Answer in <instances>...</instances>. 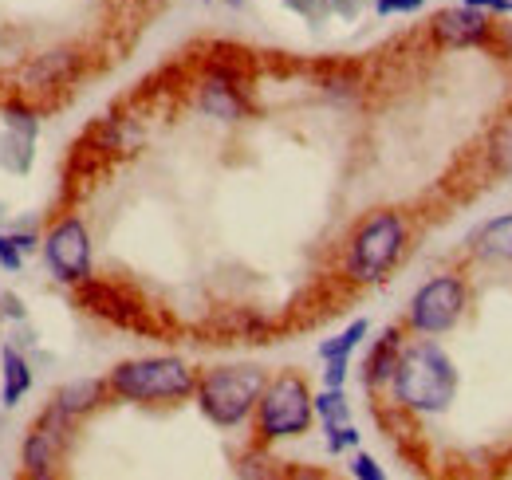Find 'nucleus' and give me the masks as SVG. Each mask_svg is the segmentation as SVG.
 <instances>
[{"instance_id":"31","label":"nucleus","mask_w":512,"mask_h":480,"mask_svg":"<svg viewBox=\"0 0 512 480\" xmlns=\"http://www.w3.org/2000/svg\"><path fill=\"white\" fill-rule=\"evenodd\" d=\"M509 12H512V8H509Z\"/></svg>"},{"instance_id":"5","label":"nucleus","mask_w":512,"mask_h":480,"mask_svg":"<svg viewBox=\"0 0 512 480\" xmlns=\"http://www.w3.org/2000/svg\"><path fill=\"white\" fill-rule=\"evenodd\" d=\"M253 414H256V437L260 441L300 437L316 421V394L308 390L304 374L284 370V374L268 378V386H264V394H260Z\"/></svg>"},{"instance_id":"28","label":"nucleus","mask_w":512,"mask_h":480,"mask_svg":"<svg viewBox=\"0 0 512 480\" xmlns=\"http://www.w3.org/2000/svg\"><path fill=\"white\" fill-rule=\"evenodd\" d=\"M461 4L481 8V12H497V16H505V12L512 8V0H461Z\"/></svg>"},{"instance_id":"26","label":"nucleus","mask_w":512,"mask_h":480,"mask_svg":"<svg viewBox=\"0 0 512 480\" xmlns=\"http://www.w3.org/2000/svg\"><path fill=\"white\" fill-rule=\"evenodd\" d=\"M493 154H497V166L512 170V126H505L497 138H493Z\"/></svg>"},{"instance_id":"7","label":"nucleus","mask_w":512,"mask_h":480,"mask_svg":"<svg viewBox=\"0 0 512 480\" xmlns=\"http://www.w3.org/2000/svg\"><path fill=\"white\" fill-rule=\"evenodd\" d=\"M40 244H44V260L56 280H64V284L91 280V233L79 217H60Z\"/></svg>"},{"instance_id":"20","label":"nucleus","mask_w":512,"mask_h":480,"mask_svg":"<svg viewBox=\"0 0 512 480\" xmlns=\"http://www.w3.org/2000/svg\"><path fill=\"white\" fill-rule=\"evenodd\" d=\"M316 418L323 425H343V421H351V406H347V398H343V386H327L323 394H316Z\"/></svg>"},{"instance_id":"13","label":"nucleus","mask_w":512,"mask_h":480,"mask_svg":"<svg viewBox=\"0 0 512 480\" xmlns=\"http://www.w3.org/2000/svg\"><path fill=\"white\" fill-rule=\"evenodd\" d=\"M79 300L83 307H91L95 315L123 323V327H138V307L123 296H115V284H99V280H83L79 284Z\"/></svg>"},{"instance_id":"21","label":"nucleus","mask_w":512,"mask_h":480,"mask_svg":"<svg viewBox=\"0 0 512 480\" xmlns=\"http://www.w3.org/2000/svg\"><path fill=\"white\" fill-rule=\"evenodd\" d=\"M4 126H8V130H20V134H28V138H36V134H40V115H36L28 103H12V107L4 111Z\"/></svg>"},{"instance_id":"1","label":"nucleus","mask_w":512,"mask_h":480,"mask_svg":"<svg viewBox=\"0 0 512 480\" xmlns=\"http://www.w3.org/2000/svg\"><path fill=\"white\" fill-rule=\"evenodd\" d=\"M394 402L414 414H446L449 402L457 398V366L446 351L426 335L402 347L398 366L390 374Z\"/></svg>"},{"instance_id":"16","label":"nucleus","mask_w":512,"mask_h":480,"mask_svg":"<svg viewBox=\"0 0 512 480\" xmlns=\"http://www.w3.org/2000/svg\"><path fill=\"white\" fill-rule=\"evenodd\" d=\"M473 252H477L481 260H501V264H509L512 260V213L493 217V221L473 237Z\"/></svg>"},{"instance_id":"15","label":"nucleus","mask_w":512,"mask_h":480,"mask_svg":"<svg viewBox=\"0 0 512 480\" xmlns=\"http://www.w3.org/2000/svg\"><path fill=\"white\" fill-rule=\"evenodd\" d=\"M0 370H4V382H0V402L12 410V406H20V402H24V394L32 390V370H28L24 355H20L12 343L0 351Z\"/></svg>"},{"instance_id":"11","label":"nucleus","mask_w":512,"mask_h":480,"mask_svg":"<svg viewBox=\"0 0 512 480\" xmlns=\"http://www.w3.org/2000/svg\"><path fill=\"white\" fill-rule=\"evenodd\" d=\"M79 52L60 48V52H48V56H36V60L24 67V91H56V87H71L75 75H79Z\"/></svg>"},{"instance_id":"14","label":"nucleus","mask_w":512,"mask_h":480,"mask_svg":"<svg viewBox=\"0 0 512 480\" xmlns=\"http://www.w3.org/2000/svg\"><path fill=\"white\" fill-rule=\"evenodd\" d=\"M398 355H402V331L390 327L383 339L371 347L367 362H363V382H367V390H379V386L390 382V374H394V366H398Z\"/></svg>"},{"instance_id":"12","label":"nucleus","mask_w":512,"mask_h":480,"mask_svg":"<svg viewBox=\"0 0 512 480\" xmlns=\"http://www.w3.org/2000/svg\"><path fill=\"white\" fill-rule=\"evenodd\" d=\"M107 378H79V382H67L64 390L52 398V406L64 414V418L79 421L87 414H95L103 402H107Z\"/></svg>"},{"instance_id":"18","label":"nucleus","mask_w":512,"mask_h":480,"mask_svg":"<svg viewBox=\"0 0 512 480\" xmlns=\"http://www.w3.org/2000/svg\"><path fill=\"white\" fill-rule=\"evenodd\" d=\"M367 331H371V323L367 319H355L351 327H343L335 339H327V343H320V359H351L355 355V347L367 339Z\"/></svg>"},{"instance_id":"24","label":"nucleus","mask_w":512,"mask_h":480,"mask_svg":"<svg viewBox=\"0 0 512 480\" xmlns=\"http://www.w3.org/2000/svg\"><path fill=\"white\" fill-rule=\"evenodd\" d=\"M292 12H300L304 20H312V24H320L323 16L331 12V0H284Z\"/></svg>"},{"instance_id":"9","label":"nucleus","mask_w":512,"mask_h":480,"mask_svg":"<svg viewBox=\"0 0 512 480\" xmlns=\"http://www.w3.org/2000/svg\"><path fill=\"white\" fill-rule=\"evenodd\" d=\"M493 32L489 16L481 8H469V4H457V8H442L434 20H430V36L442 44V48H477L485 44Z\"/></svg>"},{"instance_id":"30","label":"nucleus","mask_w":512,"mask_h":480,"mask_svg":"<svg viewBox=\"0 0 512 480\" xmlns=\"http://www.w3.org/2000/svg\"><path fill=\"white\" fill-rule=\"evenodd\" d=\"M229 4H241V0H229Z\"/></svg>"},{"instance_id":"17","label":"nucleus","mask_w":512,"mask_h":480,"mask_svg":"<svg viewBox=\"0 0 512 480\" xmlns=\"http://www.w3.org/2000/svg\"><path fill=\"white\" fill-rule=\"evenodd\" d=\"M32 158H36V138H28L20 130H4V138H0V166L8 174H28Z\"/></svg>"},{"instance_id":"6","label":"nucleus","mask_w":512,"mask_h":480,"mask_svg":"<svg viewBox=\"0 0 512 480\" xmlns=\"http://www.w3.org/2000/svg\"><path fill=\"white\" fill-rule=\"evenodd\" d=\"M465 303H469V288L461 276H434L414 292V300L406 307V327L414 335H430V339L446 335L461 319Z\"/></svg>"},{"instance_id":"25","label":"nucleus","mask_w":512,"mask_h":480,"mask_svg":"<svg viewBox=\"0 0 512 480\" xmlns=\"http://www.w3.org/2000/svg\"><path fill=\"white\" fill-rule=\"evenodd\" d=\"M426 0H375V12L379 16H410V12H422Z\"/></svg>"},{"instance_id":"3","label":"nucleus","mask_w":512,"mask_h":480,"mask_svg":"<svg viewBox=\"0 0 512 480\" xmlns=\"http://www.w3.org/2000/svg\"><path fill=\"white\" fill-rule=\"evenodd\" d=\"M107 390L123 402H182L197 390V374L190 362L158 355V359H130L119 362L107 374Z\"/></svg>"},{"instance_id":"27","label":"nucleus","mask_w":512,"mask_h":480,"mask_svg":"<svg viewBox=\"0 0 512 480\" xmlns=\"http://www.w3.org/2000/svg\"><path fill=\"white\" fill-rule=\"evenodd\" d=\"M347 366H351V359H327L323 386H343V382H347Z\"/></svg>"},{"instance_id":"8","label":"nucleus","mask_w":512,"mask_h":480,"mask_svg":"<svg viewBox=\"0 0 512 480\" xmlns=\"http://www.w3.org/2000/svg\"><path fill=\"white\" fill-rule=\"evenodd\" d=\"M71 429H75V421L64 418L56 406L44 410V418L28 429L24 449H20V469H24V477H52V473H56V465L64 461Z\"/></svg>"},{"instance_id":"4","label":"nucleus","mask_w":512,"mask_h":480,"mask_svg":"<svg viewBox=\"0 0 512 480\" xmlns=\"http://www.w3.org/2000/svg\"><path fill=\"white\" fill-rule=\"evenodd\" d=\"M406 240H410V225L402 213H394V209L371 213L347 244V276L355 284H379L402 260Z\"/></svg>"},{"instance_id":"29","label":"nucleus","mask_w":512,"mask_h":480,"mask_svg":"<svg viewBox=\"0 0 512 480\" xmlns=\"http://www.w3.org/2000/svg\"><path fill=\"white\" fill-rule=\"evenodd\" d=\"M0 307H4V315H12V319H24V303L16 300V296H4V300H0Z\"/></svg>"},{"instance_id":"2","label":"nucleus","mask_w":512,"mask_h":480,"mask_svg":"<svg viewBox=\"0 0 512 480\" xmlns=\"http://www.w3.org/2000/svg\"><path fill=\"white\" fill-rule=\"evenodd\" d=\"M268 386V370L253 366V362H241V366H213L197 378V406L201 414L221 425V429H233L245 418H253L256 402Z\"/></svg>"},{"instance_id":"22","label":"nucleus","mask_w":512,"mask_h":480,"mask_svg":"<svg viewBox=\"0 0 512 480\" xmlns=\"http://www.w3.org/2000/svg\"><path fill=\"white\" fill-rule=\"evenodd\" d=\"M355 445H359V429H355L351 421L327 425V449H331V453H343V449H355Z\"/></svg>"},{"instance_id":"10","label":"nucleus","mask_w":512,"mask_h":480,"mask_svg":"<svg viewBox=\"0 0 512 480\" xmlns=\"http://www.w3.org/2000/svg\"><path fill=\"white\" fill-rule=\"evenodd\" d=\"M197 107L209 119H221V122H237L249 115V99L241 91V79L237 75H225V71H209V79L197 91Z\"/></svg>"},{"instance_id":"23","label":"nucleus","mask_w":512,"mask_h":480,"mask_svg":"<svg viewBox=\"0 0 512 480\" xmlns=\"http://www.w3.org/2000/svg\"><path fill=\"white\" fill-rule=\"evenodd\" d=\"M351 477L355 480H383L386 473L371 453H355V461H351Z\"/></svg>"},{"instance_id":"19","label":"nucleus","mask_w":512,"mask_h":480,"mask_svg":"<svg viewBox=\"0 0 512 480\" xmlns=\"http://www.w3.org/2000/svg\"><path fill=\"white\" fill-rule=\"evenodd\" d=\"M40 240L32 233H0V268L4 272H20L24 268V256L36 248Z\"/></svg>"}]
</instances>
